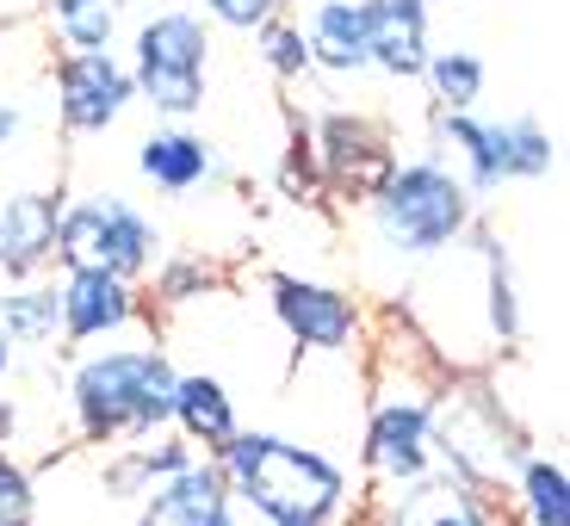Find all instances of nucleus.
<instances>
[{
  "label": "nucleus",
  "mask_w": 570,
  "mask_h": 526,
  "mask_svg": "<svg viewBox=\"0 0 570 526\" xmlns=\"http://www.w3.org/2000/svg\"><path fill=\"white\" fill-rule=\"evenodd\" d=\"M514 489V520L521 526H570V477H564V458L552 453H528L509 477Z\"/></svg>",
  "instance_id": "aec40b11"
},
{
  "label": "nucleus",
  "mask_w": 570,
  "mask_h": 526,
  "mask_svg": "<svg viewBox=\"0 0 570 526\" xmlns=\"http://www.w3.org/2000/svg\"><path fill=\"white\" fill-rule=\"evenodd\" d=\"M43 19L62 50H112L125 26V0H43Z\"/></svg>",
  "instance_id": "4be33fe9"
},
{
  "label": "nucleus",
  "mask_w": 570,
  "mask_h": 526,
  "mask_svg": "<svg viewBox=\"0 0 570 526\" xmlns=\"http://www.w3.org/2000/svg\"><path fill=\"white\" fill-rule=\"evenodd\" d=\"M298 142L316 168V192H342L354 205H366L379 192V180L397 168V149H391L385 125L366 112H323L311 125V137H298Z\"/></svg>",
  "instance_id": "6e6552de"
},
{
  "label": "nucleus",
  "mask_w": 570,
  "mask_h": 526,
  "mask_svg": "<svg viewBox=\"0 0 570 526\" xmlns=\"http://www.w3.org/2000/svg\"><path fill=\"white\" fill-rule=\"evenodd\" d=\"M212 465L224 470L236 508L255 514L261 526H342L366 496L342 458L273 427H236L212 453Z\"/></svg>",
  "instance_id": "f257e3e1"
},
{
  "label": "nucleus",
  "mask_w": 570,
  "mask_h": 526,
  "mask_svg": "<svg viewBox=\"0 0 570 526\" xmlns=\"http://www.w3.org/2000/svg\"><path fill=\"white\" fill-rule=\"evenodd\" d=\"M471 255H478V272H484V341L490 347H514L521 341V285H514V260L502 248V236L471 224Z\"/></svg>",
  "instance_id": "6ab92c4d"
},
{
  "label": "nucleus",
  "mask_w": 570,
  "mask_h": 526,
  "mask_svg": "<svg viewBox=\"0 0 570 526\" xmlns=\"http://www.w3.org/2000/svg\"><path fill=\"white\" fill-rule=\"evenodd\" d=\"M57 260L62 267H100L137 285L161 260V229L125 192H81V199H62Z\"/></svg>",
  "instance_id": "0eeeda50"
},
{
  "label": "nucleus",
  "mask_w": 570,
  "mask_h": 526,
  "mask_svg": "<svg viewBox=\"0 0 570 526\" xmlns=\"http://www.w3.org/2000/svg\"><path fill=\"white\" fill-rule=\"evenodd\" d=\"M62 186H19L0 199V285L38 279L57 260V217H62Z\"/></svg>",
  "instance_id": "ddd939ff"
},
{
  "label": "nucleus",
  "mask_w": 570,
  "mask_h": 526,
  "mask_svg": "<svg viewBox=\"0 0 570 526\" xmlns=\"http://www.w3.org/2000/svg\"><path fill=\"white\" fill-rule=\"evenodd\" d=\"M19 434H26V409H19V397H7V390H0V453H13Z\"/></svg>",
  "instance_id": "c756f323"
},
{
  "label": "nucleus",
  "mask_w": 570,
  "mask_h": 526,
  "mask_svg": "<svg viewBox=\"0 0 570 526\" xmlns=\"http://www.w3.org/2000/svg\"><path fill=\"white\" fill-rule=\"evenodd\" d=\"M137 106V87L118 50H69L57 62V125L69 137H106Z\"/></svg>",
  "instance_id": "9d476101"
},
{
  "label": "nucleus",
  "mask_w": 570,
  "mask_h": 526,
  "mask_svg": "<svg viewBox=\"0 0 570 526\" xmlns=\"http://www.w3.org/2000/svg\"><path fill=\"white\" fill-rule=\"evenodd\" d=\"M434 385H441V371L422 354H410L403 366L385 359L366 403V427H360L366 489H397L434 470Z\"/></svg>",
  "instance_id": "39448f33"
},
{
  "label": "nucleus",
  "mask_w": 570,
  "mask_h": 526,
  "mask_svg": "<svg viewBox=\"0 0 570 526\" xmlns=\"http://www.w3.org/2000/svg\"><path fill=\"white\" fill-rule=\"evenodd\" d=\"M94 489H100V502H125V508H137V496L149 489L137 446H106L100 465H94Z\"/></svg>",
  "instance_id": "bb28decb"
},
{
  "label": "nucleus",
  "mask_w": 570,
  "mask_h": 526,
  "mask_svg": "<svg viewBox=\"0 0 570 526\" xmlns=\"http://www.w3.org/2000/svg\"><path fill=\"white\" fill-rule=\"evenodd\" d=\"M497 137H502V180H546L558 168V142L540 118H497Z\"/></svg>",
  "instance_id": "b1692460"
},
{
  "label": "nucleus",
  "mask_w": 570,
  "mask_h": 526,
  "mask_svg": "<svg viewBox=\"0 0 570 526\" xmlns=\"http://www.w3.org/2000/svg\"><path fill=\"white\" fill-rule=\"evenodd\" d=\"M360 211H366L372 248H385L397 267L453 255L478 224V199L459 186V173L441 156H415V161L397 156V168L379 180V192Z\"/></svg>",
  "instance_id": "7ed1b4c3"
},
{
  "label": "nucleus",
  "mask_w": 570,
  "mask_h": 526,
  "mask_svg": "<svg viewBox=\"0 0 570 526\" xmlns=\"http://www.w3.org/2000/svg\"><path fill=\"white\" fill-rule=\"evenodd\" d=\"M217 285H224V267H217L205 248H180V255L156 260V304H168V310L212 298Z\"/></svg>",
  "instance_id": "393cba45"
},
{
  "label": "nucleus",
  "mask_w": 570,
  "mask_h": 526,
  "mask_svg": "<svg viewBox=\"0 0 570 526\" xmlns=\"http://www.w3.org/2000/svg\"><path fill=\"white\" fill-rule=\"evenodd\" d=\"M0 335L13 347H57L62 316H57V279H19L0 285Z\"/></svg>",
  "instance_id": "412c9836"
},
{
  "label": "nucleus",
  "mask_w": 570,
  "mask_h": 526,
  "mask_svg": "<svg viewBox=\"0 0 570 526\" xmlns=\"http://www.w3.org/2000/svg\"><path fill=\"white\" fill-rule=\"evenodd\" d=\"M130 87L168 125H186L193 112H205L212 100V26L186 7L149 13L130 31Z\"/></svg>",
  "instance_id": "423d86ee"
},
{
  "label": "nucleus",
  "mask_w": 570,
  "mask_h": 526,
  "mask_svg": "<svg viewBox=\"0 0 570 526\" xmlns=\"http://www.w3.org/2000/svg\"><path fill=\"white\" fill-rule=\"evenodd\" d=\"M130 526H243V508L229 496L224 470L212 458H193L186 470H174V477L142 489Z\"/></svg>",
  "instance_id": "4468645a"
},
{
  "label": "nucleus",
  "mask_w": 570,
  "mask_h": 526,
  "mask_svg": "<svg viewBox=\"0 0 570 526\" xmlns=\"http://www.w3.org/2000/svg\"><path fill=\"white\" fill-rule=\"evenodd\" d=\"M137 173L156 186V192H168V199H186V192L224 180V156H217V142L199 137V130L156 125L137 142Z\"/></svg>",
  "instance_id": "dca6fc26"
},
{
  "label": "nucleus",
  "mask_w": 570,
  "mask_h": 526,
  "mask_svg": "<svg viewBox=\"0 0 570 526\" xmlns=\"http://www.w3.org/2000/svg\"><path fill=\"white\" fill-rule=\"evenodd\" d=\"M428 50V0H372V69L391 81H422Z\"/></svg>",
  "instance_id": "a211bd4d"
},
{
  "label": "nucleus",
  "mask_w": 570,
  "mask_h": 526,
  "mask_svg": "<svg viewBox=\"0 0 570 526\" xmlns=\"http://www.w3.org/2000/svg\"><path fill=\"white\" fill-rule=\"evenodd\" d=\"M255 57L267 62L273 81H304V75H311V43H304V31L292 13L267 19V26L255 31Z\"/></svg>",
  "instance_id": "a878e982"
},
{
  "label": "nucleus",
  "mask_w": 570,
  "mask_h": 526,
  "mask_svg": "<svg viewBox=\"0 0 570 526\" xmlns=\"http://www.w3.org/2000/svg\"><path fill=\"white\" fill-rule=\"evenodd\" d=\"M267 304H273V322L285 328V341L298 354L342 359L366 335V310L347 291H335L323 279H304V272H267Z\"/></svg>",
  "instance_id": "1a4fd4ad"
},
{
  "label": "nucleus",
  "mask_w": 570,
  "mask_h": 526,
  "mask_svg": "<svg viewBox=\"0 0 570 526\" xmlns=\"http://www.w3.org/2000/svg\"><path fill=\"white\" fill-rule=\"evenodd\" d=\"M180 366L156 341L94 347L69 366V421L81 446H137L168 434Z\"/></svg>",
  "instance_id": "f03ea898"
},
{
  "label": "nucleus",
  "mask_w": 570,
  "mask_h": 526,
  "mask_svg": "<svg viewBox=\"0 0 570 526\" xmlns=\"http://www.w3.org/2000/svg\"><path fill=\"white\" fill-rule=\"evenodd\" d=\"M422 81H428L434 112H478L490 75H484V57H478V50H428Z\"/></svg>",
  "instance_id": "5701e85b"
},
{
  "label": "nucleus",
  "mask_w": 570,
  "mask_h": 526,
  "mask_svg": "<svg viewBox=\"0 0 570 526\" xmlns=\"http://www.w3.org/2000/svg\"><path fill=\"white\" fill-rule=\"evenodd\" d=\"M38 520V477L26 458L0 453V526H31Z\"/></svg>",
  "instance_id": "cd10ccee"
},
{
  "label": "nucleus",
  "mask_w": 570,
  "mask_h": 526,
  "mask_svg": "<svg viewBox=\"0 0 570 526\" xmlns=\"http://www.w3.org/2000/svg\"><path fill=\"white\" fill-rule=\"evenodd\" d=\"M19 137H26V106L0 93V156H7V149H13Z\"/></svg>",
  "instance_id": "7c9ffc66"
},
{
  "label": "nucleus",
  "mask_w": 570,
  "mask_h": 526,
  "mask_svg": "<svg viewBox=\"0 0 570 526\" xmlns=\"http://www.w3.org/2000/svg\"><path fill=\"white\" fill-rule=\"evenodd\" d=\"M57 316H62V347L112 341V335H130L142 322V291L100 267H62Z\"/></svg>",
  "instance_id": "f8f14e48"
},
{
  "label": "nucleus",
  "mask_w": 570,
  "mask_h": 526,
  "mask_svg": "<svg viewBox=\"0 0 570 526\" xmlns=\"http://www.w3.org/2000/svg\"><path fill=\"white\" fill-rule=\"evenodd\" d=\"M528 453H533L528 434H521L509 397L490 378L453 371V378L434 385V470L497 496Z\"/></svg>",
  "instance_id": "20e7f679"
},
{
  "label": "nucleus",
  "mask_w": 570,
  "mask_h": 526,
  "mask_svg": "<svg viewBox=\"0 0 570 526\" xmlns=\"http://www.w3.org/2000/svg\"><path fill=\"white\" fill-rule=\"evenodd\" d=\"M13 366H19V347L0 335V378H13Z\"/></svg>",
  "instance_id": "2f4dec72"
},
{
  "label": "nucleus",
  "mask_w": 570,
  "mask_h": 526,
  "mask_svg": "<svg viewBox=\"0 0 570 526\" xmlns=\"http://www.w3.org/2000/svg\"><path fill=\"white\" fill-rule=\"evenodd\" d=\"M168 427L180 434L186 446L199 458H212L217 446L243 427V415H236V397H229V385L217 378V371H180V385H174V415Z\"/></svg>",
  "instance_id": "f3484780"
},
{
  "label": "nucleus",
  "mask_w": 570,
  "mask_h": 526,
  "mask_svg": "<svg viewBox=\"0 0 570 526\" xmlns=\"http://www.w3.org/2000/svg\"><path fill=\"white\" fill-rule=\"evenodd\" d=\"M285 13V0H205V19L229 31H261L267 19Z\"/></svg>",
  "instance_id": "c85d7f7f"
},
{
  "label": "nucleus",
  "mask_w": 570,
  "mask_h": 526,
  "mask_svg": "<svg viewBox=\"0 0 570 526\" xmlns=\"http://www.w3.org/2000/svg\"><path fill=\"white\" fill-rule=\"evenodd\" d=\"M360 526H502L497 496L459 484L446 470H428L397 489H366Z\"/></svg>",
  "instance_id": "9b49d317"
},
{
  "label": "nucleus",
  "mask_w": 570,
  "mask_h": 526,
  "mask_svg": "<svg viewBox=\"0 0 570 526\" xmlns=\"http://www.w3.org/2000/svg\"><path fill=\"white\" fill-rule=\"evenodd\" d=\"M298 31L311 43V75L347 81L372 69V0H311Z\"/></svg>",
  "instance_id": "2eb2a0df"
}]
</instances>
